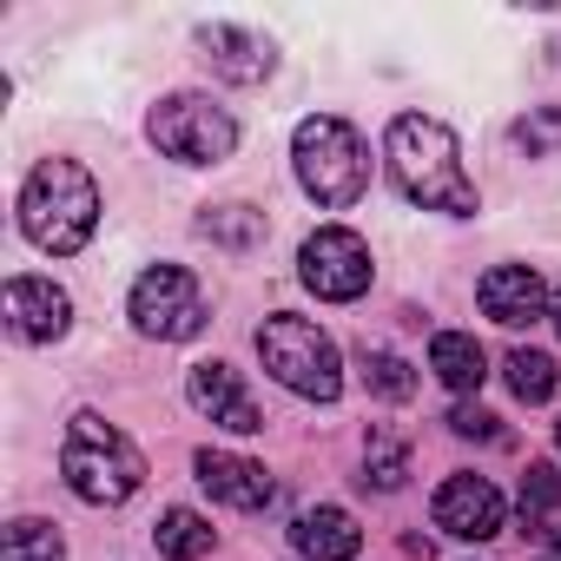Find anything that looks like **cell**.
I'll return each instance as SVG.
<instances>
[{
  "label": "cell",
  "instance_id": "cell-18",
  "mask_svg": "<svg viewBox=\"0 0 561 561\" xmlns=\"http://www.w3.org/2000/svg\"><path fill=\"white\" fill-rule=\"evenodd\" d=\"M0 561H67V541L54 522H8L0 528Z\"/></svg>",
  "mask_w": 561,
  "mask_h": 561
},
{
  "label": "cell",
  "instance_id": "cell-4",
  "mask_svg": "<svg viewBox=\"0 0 561 561\" xmlns=\"http://www.w3.org/2000/svg\"><path fill=\"white\" fill-rule=\"evenodd\" d=\"M291 165H298V185H305L318 205H331V211H351V205L364 198V185H370V152H364L357 126L337 119V113L298 119V133H291Z\"/></svg>",
  "mask_w": 561,
  "mask_h": 561
},
{
  "label": "cell",
  "instance_id": "cell-1",
  "mask_svg": "<svg viewBox=\"0 0 561 561\" xmlns=\"http://www.w3.org/2000/svg\"><path fill=\"white\" fill-rule=\"evenodd\" d=\"M383 159H390V179L403 185L410 205L423 211H449V218H476L482 198H476V179L462 172V146L443 119H423V113H397L390 133H383Z\"/></svg>",
  "mask_w": 561,
  "mask_h": 561
},
{
  "label": "cell",
  "instance_id": "cell-19",
  "mask_svg": "<svg viewBox=\"0 0 561 561\" xmlns=\"http://www.w3.org/2000/svg\"><path fill=\"white\" fill-rule=\"evenodd\" d=\"M502 377H508V390H515L522 403H548V397H554V383H561V370H554V357H548V351H508Z\"/></svg>",
  "mask_w": 561,
  "mask_h": 561
},
{
  "label": "cell",
  "instance_id": "cell-12",
  "mask_svg": "<svg viewBox=\"0 0 561 561\" xmlns=\"http://www.w3.org/2000/svg\"><path fill=\"white\" fill-rule=\"evenodd\" d=\"M476 305H482V318L522 331V324H535V318L548 311V285H541L535 264H495V271H482Z\"/></svg>",
  "mask_w": 561,
  "mask_h": 561
},
{
  "label": "cell",
  "instance_id": "cell-23",
  "mask_svg": "<svg viewBox=\"0 0 561 561\" xmlns=\"http://www.w3.org/2000/svg\"><path fill=\"white\" fill-rule=\"evenodd\" d=\"M554 502H561V469L554 462H528V476H522V515H541Z\"/></svg>",
  "mask_w": 561,
  "mask_h": 561
},
{
  "label": "cell",
  "instance_id": "cell-14",
  "mask_svg": "<svg viewBox=\"0 0 561 561\" xmlns=\"http://www.w3.org/2000/svg\"><path fill=\"white\" fill-rule=\"evenodd\" d=\"M198 482H205L225 508H264V502H271V476H264V462L231 456V449H198Z\"/></svg>",
  "mask_w": 561,
  "mask_h": 561
},
{
  "label": "cell",
  "instance_id": "cell-27",
  "mask_svg": "<svg viewBox=\"0 0 561 561\" xmlns=\"http://www.w3.org/2000/svg\"><path fill=\"white\" fill-rule=\"evenodd\" d=\"M554 443H561V423H554Z\"/></svg>",
  "mask_w": 561,
  "mask_h": 561
},
{
  "label": "cell",
  "instance_id": "cell-20",
  "mask_svg": "<svg viewBox=\"0 0 561 561\" xmlns=\"http://www.w3.org/2000/svg\"><path fill=\"white\" fill-rule=\"evenodd\" d=\"M198 231H205L211 244L251 251V244L264 238V211H251V205H218V211H205V218H198Z\"/></svg>",
  "mask_w": 561,
  "mask_h": 561
},
{
  "label": "cell",
  "instance_id": "cell-11",
  "mask_svg": "<svg viewBox=\"0 0 561 561\" xmlns=\"http://www.w3.org/2000/svg\"><path fill=\"white\" fill-rule=\"evenodd\" d=\"M8 324L27 344H60L73 331V298L54 277H8Z\"/></svg>",
  "mask_w": 561,
  "mask_h": 561
},
{
  "label": "cell",
  "instance_id": "cell-25",
  "mask_svg": "<svg viewBox=\"0 0 561 561\" xmlns=\"http://www.w3.org/2000/svg\"><path fill=\"white\" fill-rule=\"evenodd\" d=\"M449 430H456V436H476V443H495V436H502L482 403H456V410H449Z\"/></svg>",
  "mask_w": 561,
  "mask_h": 561
},
{
  "label": "cell",
  "instance_id": "cell-10",
  "mask_svg": "<svg viewBox=\"0 0 561 561\" xmlns=\"http://www.w3.org/2000/svg\"><path fill=\"white\" fill-rule=\"evenodd\" d=\"M502 515H508V502H502V489L482 482V476H449V482L436 489V528L456 535V541H489V535H502Z\"/></svg>",
  "mask_w": 561,
  "mask_h": 561
},
{
  "label": "cell",
  "instance_id": "cell-3",
  "mask_svg": "<svg viewBox=\"0 0 561 561\" xmlns=\"http://www.w3.org/2000/svg\"><path fill=\"white\" fill-rule=\"evenodd\" d=\"M60 476H67V489H73L80 502L119 508V502L139 495L146 456H139V443H133L126 430H113L100 410H80V416L67 423V443H60Z\"/></svg>",
  "mask_w": 561,
  "mask_h": 561
},
{
  "label": "cell",
  "instance_id": "cell-13",
  "mask_svg": "<svg viewBox=\"0 0 561 561\" xmlns=\"http://www.w3.org/2000/svg\"><path fill=\"white\" fill-rule=\"evenodd\" d=\"M198 41V60L218 73V80H231V87H257V80H271V67H277V54H271V41H257V34H244V27H198L192 34Z\"/></svg>",
  "mask_w": 561,
  "mask_h": 561
},
{
  "label": "cell",
  "instance_id": "cell-9",
  "mask_svg": "<svg viewBox=\"0 0 561 561\" xmlns=\"http://www.w3.org/2000/svg\"><path fill=\"white\" fill-rule=\"evenodd\" d=\"M185 397H192V410L198 416H211L218 430H231V436H257L264 430V410L251 403V390L238 383V370L231 364H192V377H185Z\"/></svg>",
  "mask_w": 561,
  "mask_h": 561
},
{
  "label": "cell",
  "instance_id": "cell-28",
  "mask_svg": "<svg viewBox=\"0 0 561 561\" xmlns=\"http://www.w3.org/2000/svg\"><path fill=\"white\" fill-rule=\"evenodd\" d=\"M554 60H561V47H554Z\"/></svg>",
  "mask_w": 561,
  "mask_h": 561
},
{
  "label": "cell",
  "instance_id": "cell-7",
  "mask_svg": "<svg viewBox=\"0 0 561 561\" xmlns=\"http://www.w3.org/2000/svg\"><path fill=\"white\" fill-rule=\"evenodd\" d=\"M146 133H152V146H159L165 159H179V165H218V159H231V146H238V119H231L225 106H211L205 93H172V100H159L152 119H146Z\"/></svg>",
  "mask_w": 561,
  "mask_h": 561
},
{
  "label": "cell",
  "instance_id": "cell-24",
  "mask_svg": "<svg viewBox=\"0 0 561 561\" xmlns=\"http://www.w3.org/2000/svg\"><path fill=\"white\" fill-rule=\"evenodd\" d=\"M515 146H522L528 159H541V152H554V146H561V113H554V106H541V113H528V119L515 126Z\"/></svg>",
  "mask_w": 561,
  "mask_h": 561
},
{
  "label": "cell",
  "instance_id": "cell-16",
  "mask_svg": "<svg viewBox=\"0 0 561 561\" xmlns=\"http://www.w3.org/2000/svg\"><path fill=\"white\" fill-rule=\"evenodd\" d=\"M430 370H436L456 397H476L482 377H489V357H482V344H476L469 331H436V337H430Z\"/></svg>",
  "mask_w": 561,
  "mask_h": 561
},
{
  "label": "cell",
  "instance_id": "cell-21",
  "mask_svg": "<svg viewBox=\"0 0 561 561\" xmlns=\"http://www.w3.org/2000/svg\"><path fill=\"white\" fill-rule=\"evenodd\" d=\"M364 383H370V397H383V403H410V397H416V370H410L403 357H390V351H364Z\"/></svg>",
  "mask_w": 561,
  "mask_h": 561
},
{
  "label": "cell",
  "instance_id": "cell-22",
  "mask_svg": "<svg viewBox=\"0 0 561 561\" xmlns=\"http://www.w3.org/2000/svg\"><path fill=\"white\" fill-rule=\"evenodd\" d=\"M364 482H377V489H403V476H410V456H403V443L397 436H370V456H364Z\"/></svg>",
  "mask_w": 561,
  "mask_h": 561
},
{
  "label": "cell",
  "instance_id": "cell-2",
  "mask_svg": "<svg viewBox=\"0 0 561 561\" xmlns=\"http://www.w3.org/2000/svg\"><path fill=\"white\" fill-rule=\"evenodd\" d=\"M100 225V185L73 159H41L21 185V231L47 257H73Z\"/></svg>",
  "mask_w": 561,
  "mask_h": 561
},
{
  "label": "cell",
  "instance_id": "cell-5",
  "mask_svg": "<svg viewBox=\"0 0 561 561\" xmlns=\"http://www.w3.org/2000/svg\"><path fill=\"white\" fill-rule=\"evenodd\" d=\"M257 357H264V370L285 383L291 397L337 403V390H344V357H337V344L311 318H291V311L264 318L257 324Z\"/></svg>",
  "mask_w": 561,
  "mask_h": 561
},
{
  "label": "cell",
  "instance_id": "cell-6",
  "mask_svg": "<svg viewBox=\"0 0 561 561\" xmlns=\"http://www.w3.org/2000/svg\"><path fill=\"white\" fill-rule=\"evenodd\" d=\"M126 318L139 337H159V344H192L205 331V291H198V277L185 264H152L139 271V285L126 298Z\"/></svg>",
  "mask_w": 561,
  "mask_h": 561
},
{
  "label": "cell",
  "instance_id": "cell-8",
  "mask_svg": "<svg viewBox=\"0 0 561 561\" xmlns=\"http://www.w3.org/2000/svg\"><path fill=\"white\" fill-rule=\"evenodd\" d=\"M298 277L324 305H351V298L370 291V244L351 225H318L298 251Z\"/></svg>",
  "mask_w": 561,
  "mask_h": 561
},
{
  "label": "cell",
  "instance_id": "cell-15",
  "mask_svg": "<svg viewBox=\"0 0 561 561\" xmlns=\"http://www.w3.org/2000/svg\"><path fill=\"white\" fill-rule=\"evenodd\" d=\"M291 548H298L305 561H357L364 528H357L344 508H305V515L291 522Z\"/></svg>",
  "mask_w": 561,
  "mask_h": 561
},
{
  "label": "cell",
  "instance_id": "cell-17",
  "mask_svg": "<svg viewBox=\"0 0 561 561\" xmlns=\"http://www.w3.org/2000/svg\"><path fill=\"white\" fill-rule=\"evenodd\" d=\"M152 541H159V554L165 561H198V554H211V522L198 515V508H165L159 522H152Z\"/></svg>",
  "mask_w": 561,
  "mask_h": 561
},
{
  "label": "cell",
  "instance_id": "cell-26",
  "mask_svg": "<svg viewBox=\"0 0 561 561\" xmlns=\"http://www.w3.org/2000/svg\"><path fill=\"white\" fill-rule=\"evenodd\" d=\"M548 318H554V331H561V291H554V298H548Z\"/></svg>",
  "mask_w": 561,
  "mask_h": 561
}]
</instances>
